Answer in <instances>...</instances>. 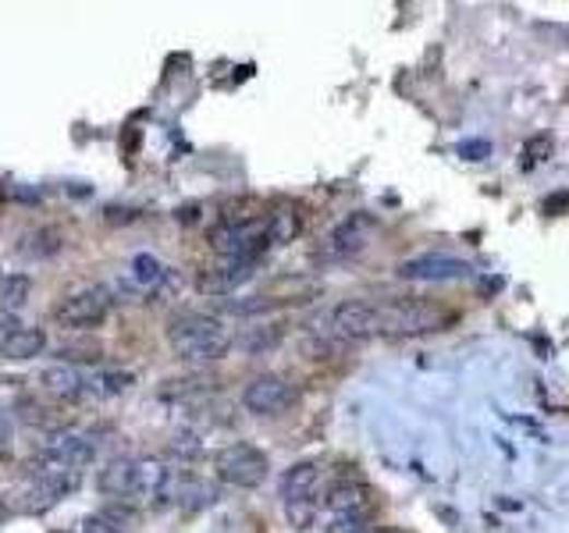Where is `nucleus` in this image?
I'll return each instance as SVG.
<instances>
[{"mask_svg": "<svg viewBox=\"0 0 569 533\" xmlns=\"http://www.w3.org/2000/svg\"><path fill=\"white\" fill-rule=\"evenodd\" d=\"M328 516H374V490L359 481H339L328 490Z\"/></svg>", "mask_w": 569, "mask_h": 533, "instance_id": "ddd939ff", "label": "nucleus"}, {"mask_svg": "<svg viewBox=\"0 0 569 533\" xmlns=\"http://www.w3.org/2000/svg\"><path fill=\"white\" fill-rule=\"evenodd\" d=\"M303 228V221L296 210H274V214H268V235H271V246H285V242H293V238L299 235Z\"/></svg>", "mask_w": 569, "mask_h": 533, "instance_id": "6ab92c4d", "label": "nucleus"}, {"mask_svg": "<svg viewBox=\"0 0 569 533\" xmlns=\"http://www.w3.org/2000/svg\"><path fill=\"white\" fill-rule=\"evenodd\" d=\"M324 533H370V516H328Z\"/></svg>", "mask_w": 569, "mask_h": 533, "instance_id": "aec40b11", "label": "nucleus"}, {"mask_svg": "<svg viewBox=\"0 0 569 533\" xmlns=\"http://www.w3.org/2000/svg\"><path fill=\"white\" fill-rule=\"evenodd\" d=\"M232 331L221 317L200 313V310H182L168 320V345L175 348L178 359L186 363H214L225 359L232 348Z\"/></svg>", "mask_w": 569, "mask_h": 533, "instance_id": "f257e3e1", "label": "nucleus"}, {"mask_svg": "<svg viewBox=\"0 0 569 533\" xmlns=\"http://www.w3.org/2000/svg\"><path fill=\"white\" fill-rule=\"evenodd\" d=\"M253 274H257V263L217 257V263H211V266H206V271L200 274L197 288L203 292V296H228V292L242 288Z\"/></svg>", "mask_w": 569, "mask_h": 533, "instance_id": "f8f14e48", "label": "nucleus"}, {"mask_svg": "<svg viewBox=\"0 0 569 533\" xmlns=\"http://www.w3.org/2000/svg\"><path fill=\"white\" fill-rule=\"evenodd\" d=\"M61 242H64V238H61L58 228H36V232H25L22 235V246L19 249L29 260H47V257H54V252L61 249Z\"/></svg>", "mask_w": 569, "mask_h": 533, "instance_id": "f3484780", "label": "nucleus"}, {"mask_svg": "<svg viewBox=\"0 0 569 533\" xmlns=\"http://www.w3.org/2000/svg\"><path fill=\"white\" fill-rule=\"evenodd\" d=\"M47 348V331L44 328H15L0 342V356L4 359H36Z\"/></svg>", "mask_w": 569, "mask_h": 533, "instance_id": "dca6fc26", "label": "nucleus"}, {"mask_svg": "<svg viewBox=\"0 0 569 533\" xmlns=\"http://www.w3.org/2000/svg\"><path fill=\"white\" fill-rule=\"evenodd\" d=\"M370 533H399V530H370Z\"/></svg>", "mask_w": 569, "mask_h": 533, "instance_id": "bb28decb", "label": "nucleus"}, {"mask_svg": "<svg viewBox=\"0 0 569 533\" xmlns=\"http://www.w3.org/2000/svg\"><path fill=\"white\" fill-rule=\"evenodd\" d=\"M374 235V217L370 214H349L345 221H339L335 228L324 238V260H349L356 252H364V246Z\"/></svg>", "mask_w": 569, "mask_h": 533, "instance_id": "9b49d317", "label": "nucleus"}, {"mask_svg": "<svg viewBox=\"0 0 569 533\" xmlns=\"http://www.w3.org/2000/svg\"><path fill=\"white\" fill-rule=\"evenodd\" d=\"M299 399L296 384L282 374H263L257 381H249L242 391V405L253 416H282L285 410H293Z\"/></svg>", "mask_w": 569, "mask_h": 533, "instance_id": "0eeeda50", "label": "nucleus"}, {"mask_svg": "<svg viewBox=\"0 0 569 533\" xmlns=\"http://www.w3.org/2000/svg\"><path fill=\"white\" fill-rule=\"evenodd\" d=\"M474 263L460 257H446V252H420L399 263V277L406 282H460V277H474Z\"/></svg>", "mask_w": 569, "mask_h": 533, "instance_id": "6e6552de", "label": "nucleus"}, {"mask_svg": "<svg viewBox=\"0 0 569 533\" xmlns=\"http://www.w3.org/2000/svg\"><path fill=\"white\" fill-rule=\"evenodd\" d=\"M96 459V441L90 434H79V430H58L50 434L33 452L29 459V470L33 476H47V473H79L82 466H90Z\"/></svg>", "mask_w": 569, "mask_h": 533, "instance_id": "7ed1b4c3", "label": "nucleus"}, {"mask_svg": "<svg viewBox=\"0 0 569 533\" xmlns=\"http://www.w3.org/2000/svg\"><path fill=\"white\" fill-rule=\"evenodd\" d=\"M8 512H11V509L4 505V498H0V523H4V519H8Z\"/></svg>", "mask_w": 569, "mask_h": 533, "instance_id": "a878e982", "label": "nucleus"}, {"mask_svg": "<svg viewBox=\"0 0 569 533\" xmlns=\"http://www.w3.org/2000/svg\"><path fill=\"white\" fill-rule=\"evenodd\" d=\"M452 320L449 310H441V306L427 303V299H388V303H378V334H427V331H441Z\"/></svg>", "mask_w": 569, "mask_h": 533, "instance_id": "f03ea898", "label": "nucleus"}, {"mask_svg": "<svg viewBox=\"0 0 569 533\" xmlns=\"http://www.w3.org/2000/svg\"><path fill=\"white\" fill-rule=\"evenodd\" d=\"M214 473H217L221 484L253 490V487H260L263 481H268L271 459L263 455L257 445L235 441V445H225V448H221V452L214 455Z\"/></svg>", "mask_w": 569, "mask_h": 533, "instance_id": "39448f33", "label": "nucleus"}, {"mask_svg": "<svg viewBox=\"0 0 569 533\" xmlns=\"http://www.w3.org/2000/svg\"><path fill=\"white\" fill-rule=\"evenodd\" d=\"M277 339H282V331H257V334H249V339L242 342L249 353H260V348H271V345H277Z\"/></svg>", "mask_w": 569, "mask_h": 533, "instance_id": "5701e85b", "label": "nucleus"}, {"mask_svg": "<svg viewBox=\"0 0 569 533\" xmlns=\"http://www.w3.org/2000/svg\"><path fill=\"white\" fill-rule=\"evenodd\" d=\"M33 296V277L29 274H8L0 277V306L4 310H22Z\"/></svg>", "mask_w": 569, "mask_h": 533, "instance_id": "a211bd4d", "label": "nucleus"}, {"mask_svg": "<svg viewBox=\"0 0 569 533\" xmlns=\"http://www.w3.org/2000/svg\"><path fill=\"white\" fill-rule=\"evenodd\" d=\"M460 157L463 161H488L491 157V143H488V139H463V143H460Z\"/></svg>", "mask_w": 569, "mask_h": 533, "instance_id": "4be33fe9", "label": "nucleus"}, {"mask_svg": "<svg viewBox=\"0 0 569 533\" xmlns=\"http://www.w3.org/2000/svg\"><path fill=\"white\" fill-rule=\"evenodd\" d=\"M79 533H129V530L115 526L107 516H93V519H86V523H82V530H79Z\"/></svg>", "mask_w": 569, "mask_h": 533, "instance_id": "b1692460", "label": "nucleus"}, {"mask_svg": "<svg viewBox=\"0 0 569 533\" xmlns=\"http://www.w3.org/2000/svg\"><path fill=\"white\" fill-rule=\"evenodd\" d=\"M39 384H44V391H50L54 399L82 402V391H86V370L72 367V363H54V367L39 374Z\"/></svg>", "mask_w": 569, "mask_h": 533, "instance_id": "4468645a", "label": "nucleus"}, {"mask_svg": "<svg viewBox=\"0 0 569 533\" xmlns=\"http://www.w3.org/2000/svg\"><path fill=\"white\" fill-rule=\"evenodd\" d=\"M4 452H11V416L4 405H0V455Z\"/></svg>", "mask_w": 569, "mask_h": 533, "instance_id": "393cba45", "label": "nucleus"}, {"mask_svg": "<svg viewBox=\"0 0 569 533\" xmlns=\"http://www.w3.org/2000/svg\"><path fill=\"white\" fill-rule=\"evenodd\" d=\"M548 153H552V139H548V135L534 139V143L523 146V167H537L541 161L548 157Z\"/></svg>", "mask_w": 569, "mask_h": 533, "instance_id": "412c9836", "label": "nucleus"}, {"mask_svg": "<svg viewBox=\"0 0 569 533\" xmlns=\"http://www.w3.org/2000/svg\"><path fill=\"white\" fill-rule=\"evenodd\" d=\"M317 495H321V466L310 459L293 462L282 473V505L288 523L296 530H310L317 519Z\"/></svg>", "mask_w": 569, "mask_h": 533, "instance_id": "20e7f679", "label": "nucleus"}, {"mask_svg": "<svg viewBox=\"0 0 569 533\" xmlns=\"http://www.w3.org/2000/svg\"><path fill=\"white\" fill-rule=\"evenodd\" d=\"M79 487V473H47V476H33L29 484L22 487V512H33V516H44L58 505L64 495H72Z\"/></svg>", "mask_w": 569, "mask_h": 533, "instance_id": "9d476101", "label": "nucleus"}, {"mask_svg": "<svg viewBox=\"0 0 569 533\" xmlns=\"http://www.w3.org/2000/svg\"><path fill=\"white\" fill-rule=\"evenodd\" d=\"M135 384V377L129 370H86V391H82V402H107L125 395Z\"/></svg>", "mask_w": 569, "mask_h": 533, "instance_id": "2eb2a0df", "label": "nucleus"}, {"mask_svg": "<svg viewBox=\"0 0 569 533\" xmlns=\"http://www.w3.org/2000/svg\"><path fill=\"white\" fill-rule=\"evenodd\" d=\"M110 292L104 285H93V288H82L75 296L61 299L54 306V320L68 331H90V328H100L107 313H110Z\"/></svg>", "mask_w": 569, "mask_h": 533, "instance_id": "423d86ee", "label": "nucleus"}, {"mask_svg": "<svg viewBox=\"0 0 569 533\" xmlns=\"http://www.w3.org/2000/svg\"><path fill=\"white\" fill-rule=\"evenodd\" d=\"M331 334L345 342L378 339V303L367 299H345L331 310Z\"/></svg>", "mask_w": 569, "mask_h": 533, "instance_id": "1a4fd4ad", "label": "nucleus"}]
</instances>
